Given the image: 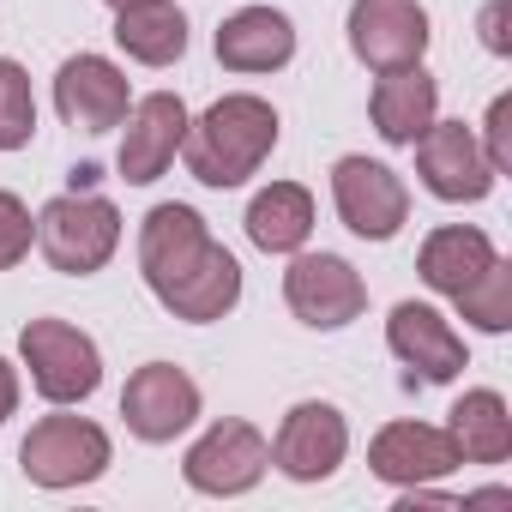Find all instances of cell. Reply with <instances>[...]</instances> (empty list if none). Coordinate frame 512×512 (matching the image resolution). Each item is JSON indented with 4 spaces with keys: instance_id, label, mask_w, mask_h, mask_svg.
<instances>
[{
    "instance_id": "cell-18",
    "label": "cell",
    "mask_w": 512,
    "mask_h": 512,
    "mask_svg": "<svg viewBox=\"0 0 512 512\" xmlns=\"http://www.w3.org/2000/svg\"><path fill=\"white\" fill-rule=\"evenodd\" d=\"M434 109H440V85L422 73V61L380 73V85L368 97V115H374V127H380L386 145H416L434 127Z\"/></svg>"
},
{
    "instance_id": "cell-20",
    "label": "cell",
    "mask_w": 512,
    "mask_h": 512,
    "mask_svg": "<svg viewBox=\"0 0 512 512\" xmlns=\"http://www.w3.org/2000/svg\"><path fill=\"white\" fill-rule=\"evenodd\" d=\"M115 43L139 67H175L187 55V13L175 0H133L115 13Z\"/></svg>"
},
{
    "instance_id": "cell-10",
    "label": "cell",
    "mask_w": 512,
    "mask_h": 512,
    "mask_svg": "<svg viewBox=\"0 0 512 512\" xmlns=\"http://www.w3.org/2000/svg\"><path fill=\"white\" fill-rule=\"evenodd\" d=\"M350 55L374 73L416 67L428 55V13L416 0H356L350 7Z\"/></svg>"
},
{
    "instance_id": "cell-21",
    "label": "cell",
    "mask_w": 512,
    "mask_h": 512,
    "mask_svg": "<svg viewBox=\"0 0 512 512\" xmlns=\"http://www.w3.org/2000/svg\"><path fill=\"white\" fill-rule=\"evenodd\" d=\"M452 446L464 464H506L512 458V416H506V398L476 386L452 404V422H446Z\"/></svg>"
},
{
    "instance_id": "cell-29",
    "label": "cell",
    "mask_w": 512,
    "mask_h": 512,
    "mask_svg": "<svg viewBox=\"0 0 512 512\" xmlns=\"http://www.w3.org/2000/svg\"><path fill=\"white\" fill-rule=\"evenodd\" d=\"M103 7H115V13H121V7H133V0H103Z\"/></svg>"
},
{
    "instance_id": "cell-3",
    "label": "cell",
    "mask_w": 512,
    "mask_h": 512,
    "mask_svg": "<svg viewBox=\"0 0 512 512\" xmlns=\"http://www.w3.org/2000/svg\"><path fill=\"white\" fill-rule=\"evenodd\" d=\"M37 247H43V260L67 278H91L115 260V247H121V211L91 193V187H73L61 199L43 205L37 217Z\"/></svg>"
},
{
    "instance_id": "cell-2",
    "label": "cell",
    "mask_w": 512,
    "mask_h": 512,
    "mask_svg": "<svg viewBox=\"0 0 512 512\" xmlns=\"http://www.w3.org/2000/svg\"><path fill=\"white\" fill-rule=\"evenodd\" d=\"M272 151H278V109L253 91L217 97L199 121H187V139H181L187 175L205 187H241L247 175H260Z\"/></svg>"
},
{
    "instance_id": "cell-9",
    "label": "cell",
    "mask_w": 512,
    "mask_h": 512,
    "mask_svg": "<svg viewBox=\"0 0 512 512\" xmlns=\"http://www.w3.org/2000/svg\"><path fill=\"white\" fill-rule=\"evenodd\" d=\"M416 175L446 205H476L494 187V169H488V157H482V145L464 121H434L416 139Z\"/></svg>"
},
{
    "instance_id": "cell-17",
    "label": "cell",
    "mask_w": 512,
    "mask_h": 512,
    "mask_svg": "<svg viewBox=\"0 0 512 512\" xmlns=\"http://www.w3.org/2000/svg\"><path fill=\"white\" fill-rule=\"evenodd\" d=\"M296 55V25L278 7H241L217 25V61L229 73H278Z\"/></svg>"
},
{
    "instance_id": "cell-26",
    "label": "cell",
    "mask_w": 512,
    "mask_h": 512,
    "mask_svg": "<svg viewBox=\"0 0 512 512\" xmlns=\"http://www.w3.org/2000/svg\"><path fill=\"white\" fill-rule=\"evenodd\" d=\"M482 127H488V151H482V157H488L494 175H506V169H512V97H494Z\"/></svg>"
},
{
    "instance_id": "cell-27",
    "label": "cell",
    "mask_w": 512,
    "mask_h": 512,
    "mask_svg": "<svg viewBox=\"0 0 512 512\" xmlns=\"http://www.w3.org/2000/svg\"><path fill=\"white\" fill-rule=\"evenodd\" d=\"M506 19H512V0H488V7H482L476 31H482V49H488V55H512V31H506Z\"/></svg>"
},
{
    "instance_id": "cell-11",
    "label": "cell",
    "mask_w": 512,
    "mask_h": 512,
    "mask_svg": "<svg viewBox=\"0 0 512 512\" xmlns=\"http://www.w3.org/2000/svg\"><path fill=\"white\" fill-rule=\"evenodd\" d=\"M344 452H350V422H344L338 404H320V398L296 404L284 416L278 440H272V464L290 482H326L344 464Z\"/></svg>"
},
{
    "instance_id": "cell-1",
    "label": "cell",
    "mask_w": 512,
    "mask_h": 512,
    "mask_svg": "<svg viewBox=\"0 0 512 512\" xmlns=\"http://www.w3.org/2000/svg\"><path fill=\"white\" fill-rule=\"evenodd\" d=\"M139 272L151 296L193 326L223 320L241 302V266L235 253L211 241L205 217L193 205H151L139 223Z\"/></svg>"
},
{
    "instance_id": "cell-4",
    "label": "cell",
    "mask_w": 512,
    "mask_h": 512,
    "mask_svg": "<svg viewBox=\"0 0 512 512\" xmlns=\"http://www.w3.org/2000/svg\"><path fill=\"white\" fill-rule=\"evenodd\" d=\"M19 356L31 368V386L49 398V404H85L97 386H103V356L97 344L67 326V320H31L19 332Z\"/></svg>"
},
{
    "instance_id": "cell-23",
    "label": "cell",
    "mask_w": 512,
    "mask_h": 512,
    "mask_svg": "<svg viewBox=\"0 0 512 512\" xmlns=\"http://www.w3.org/2000/svg\"><path fill=\"white\" fill-rule=\"evenodd\" d=\"M452 302H458V314H464L476 332H506V326H512V266L494 260V266H488L470 290H458Z\"/></svg>"
},
{
    "instance_id": "cell-14",
    "label": "cell",
    "mask_w": 512,
    "mask_h": 512,
    "mask_svg": "<svg viewBox=\"0 0 512 512\" xmlns=\"http://www.w3.org/2000/svg\"><path fill=\"white\" fill-rule=\"evenodd\" d=\"M181 139H187V103H181L175 91L139 97V103L127 109V133H121V157H115V163H121V181H133V187L157 181V175L175 163Z\"/></svg>"
},
{
    "instance_id": "cell-28",
    "label": "cell",
    "mask_w": 512,
    "mask_h": 512,
    "mask_svg": "<svg viewBox=\"0 0 512 512\" xmlns=\"http://www.w3.org/2000/svg\"><path fill=\"white\" fill-rule=\"evenodd\" d=\"M13 410H19V368L0 356V422H7Z\"/></svg>"
},
{
    "instance_id": "cell-19",
    "label": "cell",
    "mask_w": 512,
    "mask_h": 512,
    "mask_svg": "<svg viewBox=\"0 0 512 512\" xmlns=\"http://www.w3.org/2000/svg\"><path fill=\"white\" fill-rule=\"evenodd\" d=\"M494 260H500V253H494V241H488L482 229H470V223H446V229H434V235L422 241L416 272H422L428 290L458 296V290H470Z\"/></svg>"
},
{
    "instance_id": "cell-16",
    "label": "cell",
    "mask_w": 512,
    "mask_h": 512,
    "mask_svg": "<svg viewBox=\"0 0 512 512\" xmlns=\"http://www.w3.org/2000/svg\"><path fill=\"white\" fill-rule=\"evenodd\" d=\"M386 344H392V356H398L416 380H428V386H446V380L464 374V338H458V332L446 326V314H434L428 302H398L392 320H386Z\"/></svg>"
},
{
    "instance_id": "cell-15",
    "label": "cell",
    "mask_w": 512,
    "mask_h": 512,
    "mask_svg": "<svg viewBox=\"0 0 512 512\" xmlns=\"http://www.w3.org/2000/svg\"><path fill=\"white\" fill-rule=\"evenodd\" d=\"M458 464H464V458H458L452 434L434 428V422H386V428L374 434V446H368V470H374L380 482H392V488L440 482V476H452Z\"/></svg>"
},
{
    "instance_id": "cell-13",
    "label": "cell",
    "mask_w": 512,
    "mask_h": 512,
    "mask_svg": "<svg viewBox=\"0 0 512 512\" xmlns=\"http://www.w3.org/2000/svg\"><path fill=\"white\" fill-rule=\"evenodd\" d=\"M121 416H127V428H133L139 440L163 446V440H175L181 428H193V416H199V386H193L187 368H175V362H145V368L127 380V392H121Z\"/></svg>"
},
{
    "instance_id": "cell-8",
    "label": "cell",
    "mask_w": 512,
    "mask_h": 512,
    "mask_svg": "<svg viewBox=\"0 0 512 512\" xmlns=\"http://www.w3.org/2000/svg\"><path fill=\"white\" fill-rule=\"evenodd\" d=\"M332 199H338L344 229L362 235V241H392L404 229V217H410V193H404L398 169H386L374 157H338Z\"/></svg>"
},
{
    "instance_id": "cell-7",
    "label": "cell",
    "mask_w": 512,
    "mask_h": 512,
    "mask_svg": "<svg viewBox=\"0 0 512 512\" xmlns=\"http://www.w3.org/2000/svg\"><path fill=\"white\" fill-rule=\"evenodd\" d=\"M284 302H290V314L302 326L338 332L368 308V284L356 278L350 260H338V253H302V260H290V272H284Z\"/></svg>"
},
{
    "instance_id": "cell-24",
    "label": "cell",
    "mask_w": 512,
    "mask_h": 512,
    "mask_svg": "<svg viewBox=\"0 0 512 512\" xmlns=\"http://www.w3.org/2000/svg\"><path fill=\"white\" fill-rule=\"evenodd\" d=\"M37 133V97L31 73L19 61H0V151H25Z\"/></svg>"
},
{
    "instance_id": "cell-12",
    "label": "cell",
    "mask_w": 512,
    "mask_h": 512,
    "mask_svg": "<svg viewBox=\"0 0 512 512\" xmlns=\"http://www.w3.org/2000/svg\"><path fill=\"white\" fill-rule=\"evenodd\" d=\"M55 109H61V121L79 127V133H109V127L127 121L133 85H127V73H121L115 61H103V55H73V61H61V73H55Z\"/></svg>"
},
{
    "instance_id": "cell-6",
    "label": "cell",
    "mask_w": 512,
    "mask_h": 512,
    "mask_svg": "<svg viewBox=\"0 0 512 512\" xmlns=\"http://www.w3.org/2000/svg\"><path fill=\"white\" fill-rule=\"evenodd\" d=\"M266 470H272L266 434L253 428V422H235V416L217 422V428H205L187 446V458H181V476L199 494H247V488H260Z\"/></svg>"
},
{
    "instance_id": "cell-5",
    "label": "cell",
    "mask_w": 512,
    "mask_h": 512,
    "mask_svg": "<svg viewBox=\"0 0 512 512\" xmlns=\"http://www.w3.org/2000/svg\"><path fill=\"white\" fill-rule=\"evenodd\" d=\"M19 464L37 488H79V482H97L109 470V434L85 416H43L25 446H19Z\"/></svg>"
},
{
    "instance_id": "cell-25",
    "label": "cell",
    "mask_w": 512,
    "mask_h": 512,
    "mask_svg": "<svg viewBox=\"0 0 512 512\" xmlns=\"http://www.w3.org/2000/svg\"><path fill=\"white\" fill-rule=\"evenodd\" d=\"M31 241H37V223L25 211V199L19 193H0V272L19 266L25 253H31Z\"/></svg>"
},
{
    "instance_id": "cell-22",
    "label": "cell",
    "mask_w": 512,
    "mask_h": 512,
    "mask_svg": "<svg viewBox=\"0 0 512 512\" xmlns=\"http://www.w3.org/2000/svg\"><path fill=\"white\" fill-rule=\"evenodd\" d=\"M314 235V193L296 181H272L266 193H253L247 205V241L266 253H296Z\"/></svg>"
}]
</instances>
